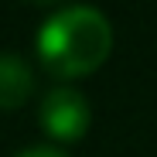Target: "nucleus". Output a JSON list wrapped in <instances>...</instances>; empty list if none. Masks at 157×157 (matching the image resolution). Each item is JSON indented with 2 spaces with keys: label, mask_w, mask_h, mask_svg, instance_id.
Returning a JSON list of instances; mask_svg holds the SVG:
<instances>
[{
  "label": "nucleus",
  "mask_w": 157,
  "mask_h": 157,
  "mask_svg": "<svg viewBox=\"0 0 157 157\" xmlns=\"http://www.w3.org/2000/svg\"><path fill=\"white\" fill-rule=\"evenodd\" d=\"M38 123L48 133L51 144H75L89 133L92 126V106L82 89L75 86H55L41 96Z\"/></svg>",
  "instance_id": "2"
},
{
  "label": "nucleus",
  "mask_w": 157,
  "mask_h": 157,
  "mask_svg": "<svg viewBox=\"0 0 157 157\" xmlns=\"http://www.w3.org/2000/svg\"><path fill=\"white\" fill-rule=\"evenodd\" d=\"M34 92V68L14 51H0V113L17 109Z\"/></svg>",
  "instance_id": "3"
},
{
  "label": "nucleus",
  "mask_w": 157,
  "mask_h": 157,
  "mask_svg": "<svg viewBox=\"0 0 157 157\" xmlns=\"http://www.w3.org/2000/svg\"><path fill=\"white\" fill-rule=\"evenodd\" d=\"M14 157H68V150L58 147V144H34V147H24Z\"/></svg>",
  "instance_id": "4"
},
{
  "label": "nucleus",
  "mask_w": 157,
  "mask_h": 157,
  "mask_svg": "<svg viewBox=\"0 0 157 157\" xmlns=\"http://www.w3.org/2000/svg\"><path fill=\"white\" fill-rule=\"evenodd\" d=\"M113 51V24L92 4H68L48 14L34 38V55L55 78H86L106 65Z\"/></svg>",
  "instance_id": "1"
},
{
  "label": "nucleus",
  "mask_w": 157,
  "mask_h": 157,
  "mask_svg": "<svg viewBox=\"0 0 157 157\" xmlns=\"http://www.w3.org/2000/svg\"><path fill=\"white\" fill-rule=\"evenodd\" d=\"M31 4H58V0H31Z\"/></svg>",
  "instance_id": "5"
}]
</instances>
